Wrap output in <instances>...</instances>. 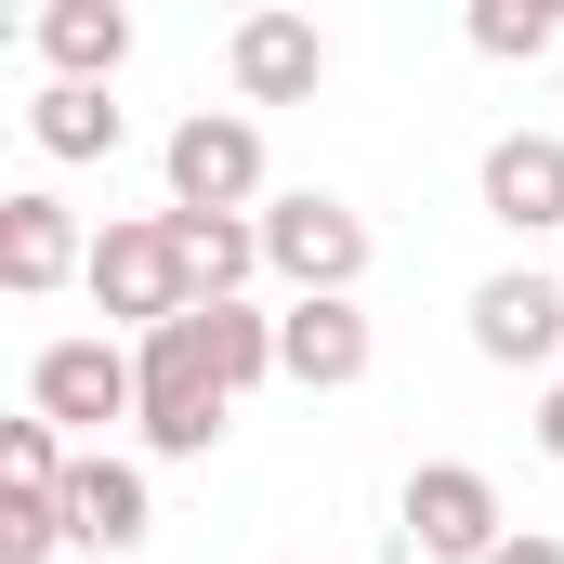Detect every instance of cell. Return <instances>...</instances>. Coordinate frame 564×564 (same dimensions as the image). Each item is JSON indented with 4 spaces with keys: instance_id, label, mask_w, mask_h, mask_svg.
<instances>
[{
    "instance_id": "7402d4cb",
    "label": "cell",
    "mask_w": 564,
    "mask_h": 564,
    "mask_svg": "<svg viewBox=\"0 0 564 564\" xmlns=\"http://www.w3.org/2000/svg\"><path fill=\"white\" fill-rule=\"evenodd\" d=\"M552 276H564V250H552Z\"/></svg>"
},
{
    "instance_id": "4fadbf2b",
    "label": "cell",
    "mask_w": 564,
    "mask_h": 564,
    "mask_svg": "<svg viewBox=\"0 0 564 564\" xmlns=\"http://www.w3.org/2000/svg\"><path fill=\"white\" fill-rule=\"evenodd\" d=\"M40 66L79 79V93H106V79L132 66V13H119V0H53V13H40Z\"/></svg>"
},
{
    "instance_id": "8992f818",
    "label": "cell",
    "mask_w": 564,
    "mask_h": 564,
    "mask_svg": "<svg viewBox=\"0 0 564 564\" xmlns=\"http://www.w3.org/2000/svg\"><path fill=\"white\" fill-rule=\"evenodd\" d=\"M158 171H171V210H250V197H263V119L197 106L184 132L158 144Z\"/></svg>"
},
{
    "instance_id": "44dd1931",
    "label": "cell",
    "mask_w": 564,
    "mask_h": 564,
    "mask_svg": "<svg viewBox=\"0 0 564 564\" xmlns=\"http://www.w3.org/2000/svg\"><path fill=\"white\" fill-rule=\"evenodd\" d=\"M539 459H564V381L539 394Z\"/></svg>"
},
{
    "instance_id": "d6986e66",
    "label": "cell",
    "mask_w": 564,
    "mask_h": 564,
    "mask_svg": "<svg viewBox=\"0 0 564 564\" xmlns=\"http://www.w3.org/2000/svg\"><path fill=\"white\" fill-rule=\"evenodd\" d=\"M66 552V499H0V564H53Z\"/></svg>"
},
{
    "instance_id": "9c48e42d",
    "label": "cell",
    "mask_w": 564,
    "mask_h": 564,
    "mask_svg": "<svg viewBox=\"0 0 564 564\" xmlns=\"http://www.w3.org/2000/svg\"><path fill=\"white\" fill-rule=\"evenodd\" d=\"M473 197H486V224L552 237V250H564V132H499V144H486V171H473Z\"/></svg>"
},
{
    "instance_id": "8fae6325",
    "label": "cell",
    "mask_w": 564,
    "mask_h": 564,
    "mask_svg": "<svg viewBox=\"0 0 564 564\" xmlns=\"http://www.w3.org/2000/svg\"><path fill=\"white\" fill-rule=\"evenodd\" d=\"M66 276H93V250H79V224H66V197H0V289L13 302H53Z\"/></svg>"
},
{
    "instance_id": "30bf717a",
    "label": "cell",
    "mask_w": 564,
    "mask_h": 564,
    "mask_svg": "<svg viewBox=\"0 0 564 564\" xmlns=\"http://www.w3.org/2000/svg\"><path fill=\"white\" fill-rule=\"evenodd\" d=\"M381 368V328L355 315V302H289L276 315V381H302V394H355Z\"/></svg>"
},
{
    "instance_id": "52a82bcc",
    "label": "cell",
    "mask_w": 564,
    "mask_h": 564,
    "mask_svg": "<svg viewBox=\"0 0 564 564\" xmlns=\"http://www.w3.org/2000/svg\"><path fill=\"white\" fill-rule=\"evenodd\" d=\"M473 355L486 368H552L564 381V276L552 263H499L473 289Z\"/></svg>"
},
{
    "instance_id": "277c9868",
    "label": "cell",
    "mask_w": 564,
    "mask_h": 564,
    "mask_svg": "<svg viewBox=\"0 0 564 564\" xmlns=\"http://www.w3.org/2000/svg\"><path fill=\"white\" fill-rule=\"evenodd\" d=\"M394 539H408V564H486L512 539V512H499V486L473 459H421L408 499H394Z\"/></svg>"
},
{
    "instance_id": "5b68a950",
    "label": "cell",
    "mask_w": 564,
    "mask_h": 564,
    "mask_svg": "<svg viewBox=\"0 0 564 564\" xmlns=\"http://www.w3.org/2000/svg\"><path fill=\"white\" fill-rule=\"evenodd\" d=\"M26 408H40L53 433L144 421V368H132V341H40V368H26Z\"/></svg>"
},
{
    "instance_id": "7c38bea8",
    "label": "cell",
    "mask_w": 564,
    "mask_h": 564,
    "mask_svg": "<svg viewBox=\"0 0 564 564\" xmlns=\"http://www.w3.org/2000/svg\"><path fill=\"white\" fill-rule=\"evenodd\" d=\"M66 539H79V552H144V539H158V499H144L132 459L93 446V459L66 473Z\"/></svg>"
},
{
    "instance_id": "5bb4252c",
    "label": "cell",
    "mask_w": 564,
    "mask_h": 564,
    "mask_svg": "<svg viewBox=\"0 0 564 564\" xmlns=\"http://www.w3.org/2000/svg\"><path fill=\"white\" fill-rule=\"evenodd\" d=\"M171 250H184L197 302H237L263 276V210H171Z\"/></svg>"
},
{
    "instance_id": "6da1fadb",
    "label": "cell",
    "mask_w": 564,
    "mask_h": 564,
    "mask_svg": "<svg viewBox=\"0 0 564 564\" xmlns=\"http://www.w3.org/2000/svg\"><path fill=\"white\" fill-rule=\"evenodd\" d=\"M132 368H144V446H158V459H210L224 421H237V394H224V368H210V328L171 315L158 341H132Z\"/></svg>"
},
{
    "instance_id": "e0dca14e",
    "label": "cell",
    "mask_w": 564,
    "mask_h": 564,
    "mask_svg": "<svg viewBox=\"0 0 564 564\" xmlns=\"http://www.w3.org/2000/svg\"><path fill=\"white\" fill-rule=\"evenodd\" d=\"M197 328H210V368H224V394L276 381V315H250V302H197Z\"/></svg>"
},
{
    "instance_id": "3957f363",
    "label": "cell",
    "mask_w": 564,
    "mask_h": 564,
    "mask_svg": "<svg viewBox=\"0 0 564 564\" xmlns=\"http://www.w3.org/2000/svg\"><path fill=\"white\" fill-rule=\"evenodd\" d=\"M79 289H93L119 328H144V341H158L171 315H197V276H184V250H171V210H119V224L93 237V276Z\"/></svg>"
},
{
    "instance_id": "ffe728a7",
    "label": "cell",
    "mask_w": 564,
    "mask_h": 564,
    "mask_svg": "<svg viewBox=\"0 0 564 564\" xmlns=\"http://www.w3.org/2000/svg\"><path fill=\"white\" fill-rule=\"evenodd\" d=\"M486 564H564V539H539V525H512V539H499Z\"/></svg>"
},
{
    "instance_id": "7a4b0ae2",
    "label": "cell",
    "mask_w": 564,
    "mask_h": 564,
    "mask_svg": "<svg viewBox=\"0 0 564 564\" xmlns=\"http://www.w3.org/2000/svg\"><path fill=\"white\" fill-rule=\"evenodd\" d=\"M263 276H289V302H355V276H368V210L328 197V184L276 197L263 210Z\"/></svg>"
},
{
    "instance_id": "ba28073f",
    "label": "cell",
    "mask_w": 564,
    "mask_h": 564,
    "mask_svg": "<svg viewBox=\"0 0 564 564\" xmlns=\"http://www.w3.org/2000/svg\"><path fill=\"white\" fill-rule=\"evenodd\" d=\"M224 79H237V106H315V93H328V40H315V13H237Z\"/></svg>"
},
{
    "instance_id": "ac0fdd59",
    "label": "cell",
    "mask_w": 564,
    "mask_h": 564,
    "mask_svg": "<svg viewBox=\"0 0 564 564\" xmlns=\"http://www.w3.org/2000/svg\"><path fill=\"white\" fill-rule=\"evenodd\" d=\"M552 40H564L552 0H473V53H486V66H539Z\"/></svg>"
},
{
    "instance_id": "9a60e30c",
    "label": "cell",
    "mask_w": 564,
    "mask_h": 564,
    "mask_svg": "<svg viewBox=\"0 0 564 564\" xmlns=\"http://www.w3.org/2000/svg\"><path fill=\"white\" fill-rule=\"evenodd\" d=\"M26 132H40V158H119V106L79 93V79H53V93L26 106Z\"/></svg>"
},
{
    "instance_id": "2e32d148",
    "label": "cell",
    "mask_w": 564,
    "mask_h": 564,
    "mask_svg": "<svg viewBox=\"0 0 564 564\" xmlns=\"http://www.w3.org/2000/svg\"><path fill=\"white\" fill-rule=\"evenodd\" d=\"M66 473H79V446L40 421V408H26V421H0V499H66Z\"/></svg>"
}]
</instances>
